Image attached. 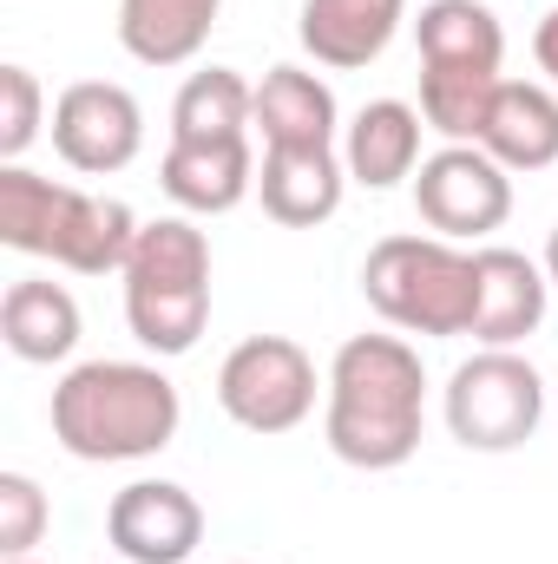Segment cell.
Masks as SVG:
<instances>
[{
    "label": "cell",
    "instance_id": "cell-1",
    "mask_svg": "<svg viewBox=\"0 0 558 564\" xmlns=\"http://www.w3.org/2000/svg\"><path fill=\"white\" fill-rule=\"evenodd\" d=\"M329 453L355 473L408 466L427 426V368L401 335H348L329 361Z\"/></svg>",
    "mask_w": 558,
    "mask_h": 564
},
{
    "label": "cell",
    "instance_id": "cell-2",
    "mask_svg": "<svg viewBox=\"0 0 558 564\" xmlns=\"http://www.w3.org/2000/svg\"><path fill=\"white\" fill-rule=\"evenodd\" d=\"M178 421L184 401L151 361H79L53 388V440L93 466L164 453L178 440Z\"/></svg>",
    "mask_w": 558,
    "mask_h": 564
},
{
    "label": "cell",
    "instance_id": "cell-3",
    "mask_svg": "<svg viewBox=\"0 0 558 564\" xmlns=\"http://www.w3.org/2000/svg\"><path fill=\"white\" fill-rule=\"evenodd\" d=\"M139 230L144 224L119 197L53 184L26 164H0V243L20 257H46L73 276H112L126 270Z\"/></svg>",
    "mask_w": 558,
    "mask_h": 564
},
{
    "label": "cell",
    "instance_id": "cell-4",
    "mask_svg": "<svg viewBox=\"0 0 558 564\" xmlns=\"http://www.w3.org/2000/svg\"><path fill=\"white\" fill-rule=\"evenodd\" d=\"M126 322L151 355H191L211 322V237L191 217L144 224L126 257Z\"/></svg>",
    "mask_w": 558,
    "mask_h": 564
},
{
    "label": "cell",
    "instance_id": "cell-5",
    "mask_svg": "<svg viewBox=\"0 0 558 564\" xmlns=\"http://www.w3.org/2000/svg\"><path fill=\"white\" fill-rule=\"evenodd\" d=\"M362 295L388 328L447 341V335H473L480 270L473 250L447 237H382L362 263Z\"/></svg>",
    "mask_w": 558,
    "mask_h": 564
},
{
    "label": "cell",
    "instance_id": "cell-6",
    "mask_svg": "<svg viewBox=\"0 0 558 564\" xmlns=\"http://www.w3.org/2000/svg\"><path fill=\"white\" fill-rule=\"evenodd\" d=\"M546 421V381L513 348H480L447 375V433L466 453H513Z\"/></svg>",
    "mask_w": 558,
    "mask_h": 564
},
{
    "label": "cell",
    "instance_id": "cell-7",
    "mask_svg": "<svg viewBox=\"0 0 558 564\" xmlns=\"http://www.w3.org/2000/svg\"><path fill=\"white\" fill-rule=\"evenodd\" d=\"M217 408L244 433H296L315 414V361L289 335H250L224 355L217 368Z\"/></svg>",
    "mask_w": 558,
    "mask_h": 564
},
{
    "label": "cell",
    "instance_id": "cell-8",
    "mask_svg": "<svg viewBox=\"0 0 558 564\" xmlns=\"http://www.w3.org/2000/svg\"><path fill=\"white\" fill-rule=\"evenodd\" d=\"M420 224L447 243H480L513 217V171L480 144H440L415 171Z\"/></svg>",
    "mask_w": 558,
    "mask_h": 564
},
{
    "label": "cell",
    "instance_id": "cell-9",
    "mask_svg": "<svg viewBox=\"0 0 558 564\" xmlns=\"http://www.w3.org/2000/svg\"><path fill=\"white\" fill-rule=\"evenodd\" d=\"M144 144V112L139 99L112 79H79L53 99V151L79 171V177H112L139 158Z\"/></svg>",
    "mask_w": 558,
    "mask_h": 564
},
{
    "label": "cell",
    "instance_id": "cell-10",
    "mask_svg": "<svg viewBox=\"0 0 558 564\" xmlns=\"http://www.w3.org/2000/svg\"><path fill=\"white\" fill-rule=\"evenodd\" d=\"M106 539L126 564H184L204 545V506L178 479H132L106 506Z\"/></svg>",
    "mask_w": 558,
    "mask_h": 564
},
{
    "label": "cell",
    "instance_id": "cell-11",
    "mask_svg": "<svg viewBox=\"0 0 558 564\" xmlns=\"http://www.w3.org/2000/svg\"><path fill=\"white\" fill-rule=\"evenodd\" d=\"M408 20V0H302L296 40L315 66L329 73H362L375 66Z\"/></svg>",
    "mask_w": 558,
    "mask_h": 564
},
{
    "label": "cell",
    "instance_id": "cell-12",
    "mask_svg": "<svg viewBox=\"0 0 558 564\" xmlns=\"http://www.w3.org/2000/svg\"><path fill=\"white\" fill-rule=\"evenodd\" d=\"M473 270H480V308H473V341L480 348H519L539 322H546V263L519 257V250H473Z\"/></svg>",
    "mask_w": 558,
    "mask_h": 564
},
{
    "label": "cell",
    "instance_id": "cell-13",
    "mask_svg": "<svg viewBox=\"0 0 558 564\" xmlns=\"http://www.w3.org/2000/svg\"><path fill=\"white\" fill-rule=\"evenodd\" d=\"M158 184L184 217H224L257 191V151H250V139H224V144L171 139L164 164H158Z\"/></svg>",
    "mask_w": 558,
    "mask_h": 564
},
{
    "label": "cell",
    "instance_id": "cell-14",
    "mask_svg": "<svg viewBox=\"0 0 558 564\" xmlns=\"http://www.w3.org/2000/svg\"><path fill=\"white\" fill-rule=\"evenodd\" d=\"M420 73H473V79H506V26L486 0H427L415 20Z\"/></svg>",
    "mask_w": 558,
    "mask_h": 564
},
{
    "label": "cell",
    "instance_id": "cell-15",
    "mask_svg": "<svg viewBox=\"0 0 558 564\" xmlns=\"http://www.w3.org/2000/svg\"><path fill=\"white\" fill-rule=\"evenodd\" d=\"M342 191H348V164L335 144L322 151H264L257 164V197H264V217L282 230H315L342 210Z\"/></svg>",
    "mask_w": 558,
    "mask_h": 564
},
{
    "label": "cell",
    "instance_id": "cell-16",
    "mask_svg": "<svg viewBox=\"0 0 558 564\" xmlns=\"http://www.w3.org/2000/svg\"><path fill=\"white\" fill-rule=\"evenodd\" d=\"M420 106L408 99H368L348 126H342V164L348 184L362 191H395L401 177L420 171Z\"/></svg>",
    "mask_w": 558,
    "mask_h": 564
},
{
    "label": "cell",
    "instance_id": "cell-17",
    "mask_svg": "<svg viewBox=\"0 0 558 564\" xmlns=\"http://www.w3.org/2000/svg\"><path fill=\"white\" fill-rule=\"evenodd\" d=\"M0 341L13 361H33V368H53L79 348V302L66 282L46 276H20L7 282L0 295Z\"/></svg>",
    "mask_w": 558,
    "mask_h": 564
},
{
    "label": "cell",
    "instance_id": "cell-18",
    "mask_svg": "<svg viewBox=\"0 0 558 564\" xmlns=\"http://www.w3.org/2000/svg\"><path fill=\"white\" fill-rule=\"evenodd\" d=\"M257 132H264V151H322V144H335L342 112H335L329 79H315L302 66H270L257 79Z\"/></svg>",
    "mask_w": 558,
    "mask_h": 564
},
{
    "label": "cell",
    "instance_id": "cell-19",
    "mask_svg": "<svg viewBox=\"0 0 558 564\" xmlns=\"http://www.w3.org/2000/svg\"><path fill=\"white\" fill-rule=\"evenodd\" d=\"M480 151L500 158L506 171H546L558 164V93L539 79H500Z\"/></svg>",
    "mask_w": 558,
    "mask_h": 564
},
{
    "label": "cell",
    "instance_id": "cell-20",
    "mask_svg": "<svg viewBox=\"0 0 558 564\" xmlns=\"http://www.w3.org/2000/svg\"><path fill=\"white\" fill-rule=\"evenodd\" d=\"M224 0H119V46L139 66H184L204 53Z\"/></svg>",
    "mask_w": 558,
    "mask_h": 564
},
{
    "label": "cell",
    "instance_id": "cell-21",
    "mask_svg": "<svg viewBox=\"0 0 558 564\" xmlns=\"http://www.w3.org/2000/svg\"><path fill=\"white\" fill-rule=\"evenodd\" d=\"M250 126H257V86L237 66H204L171 99V139L178 144L250 139Z\"/></svg>",
    "mask_w": 558,
    "mask_h": 564
},
{
    "label": "cell",
    "instance_id": "cell-22",
    "mask_svg": "<svg viewBox=\"0 0 558 564\" xmlns=\"http://www.w3.org/2000/svg\"><path fill=\"white\" fill-rule=\"evenodd\" d=\"M40 126H46L40 79L26 66H0V164H20L26 144L40 139Z\"/></svg>",
    "mask_w": 558,
    "mask_h": 564
},
{
    "label": "cell",
    "instance_id": "cell-23",
    "mask_svg": "<svg viewBox=\"0 0 558 564\" xmlns=\"http://www.w3.org/2000/svg\"><path fill=\"white\" fill-rule=\"evenodd\" d=\"M46 519H53V506H46L40 479L0 473V558H26L46 539Z\"/></svg>",
    "mask_w": 558,
    "mask_h": 564
},
{
    "label": "cell",
    "instance_id": "cell-24",
    "mask_svg": "<svg viewBox=\"0 0 558 564\" xmlns=\"http://www.w3.org/2000/svg\"><path fill=\"white\" fill-rule=\"evenodd\" d=\"M533 53H539V73H546V86L558 93V7L539 20V33H533Z\"/></svg>",
    "mask_w": 558,
    "mask_h": 564
},
{
    "label": "cell",
    "instance_id": "cell-25",
    "mask_svg": "<svg viewBox=\"0 0 558 564\" xmlns=\"http://www.w3.org/2000/svg\"><path fill=\"white\" fill-rule=\"evenodd\" d=\"M546 282L558 289V224H552V237H546Z\"/></svg>",
    "mask_w": 558,
    "mask_h": 564
},
{
    "label": "cell",
    "instance_id": "cell-26",
    "mask_svg": "<svg viewBox=\"0 0 558 564\" xmlns=\"http://www.w3.org/2000/svg\"><path fill=\"white\" fill-rule=\"evenodd\" d=\"M0 564H33V558H0Z\"/></svg>",
    "mask_w": 558,
    "mask_h": 564
}]
</instances>
